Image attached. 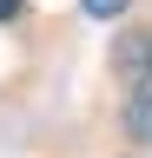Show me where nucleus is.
<instances>
[{
  "mask_svg": "<svg viewBox=\"0 0 152 158\" xmlns=\"http://www.w3.org/2000/svg\"><path fill=\"white\" fill-rule=\"evenodd\" d=\"M20 7H27V0H0V27H7V20H20Z\"/></svg>",
  "mask_w": 152,
  "mask_h": 158,
  "instance_id": "7ed1b4c3",
  "label": "nucleus"
},
{
  "mask_svg": "<svg viewBox=\"0 0 152 158\" xmlns=\"http://www.w3.org/2000/svg\"><path fill=\"white\" fill-rule=\"evenodd\" d=\"M112 66H119L126 92H145V86H152V33H126L119 53H112Z\"/></svg>",
  "mask_w": 152,
  "mask_h": 158,
  "instance_id": "f257e3e1",
  "label": "nucleus"
},
{
  "mask_svg": "<svg viewBox=\"0 0 152 158\" xmlns=\"http://www.w3.org/2000/svg\"><path fill=\"white\" fill-rule=\"evenodd\" d=\"M80 7H86V13H93V20H119V13H126V7H132V0H80Z\"/></svg>",
  "mask_w": 152,
  "mask_h": 158,
  "instance_id": "f03ea898",
  "label": "nucleus"
}]
</instances>
